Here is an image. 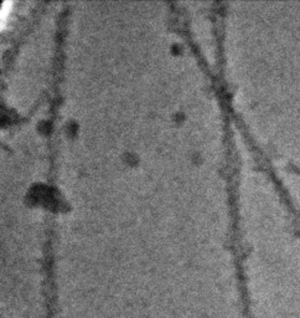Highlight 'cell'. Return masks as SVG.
<instances>
[{"label":"cell","mask_w":300,"mask_h":318,"mask_svg":"<svg viewBox=\"0 0 300 318\" xmlns=\"http://www.w3.org/2000/svg\"><path fill=\"white\" fill-rule=\"evenodd\" d=\"M10 5H11V2H4L3 5H2V20L3 21H4V19H5V16H6L8 11H9V6Z\"/></svg>","instance_id":"1"}]
</instances>
